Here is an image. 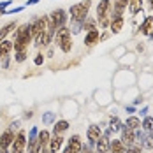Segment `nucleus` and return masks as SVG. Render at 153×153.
<instances>
[{
  "instance_id": "f257e3e1",
  "label": "nucleus",
  "mask_w": 153,
  "mask_h": 153,
  "mask_svg": "<svg viewBox=\"0 0 153 153\" xmlns=\"http://www.w3.org/2000/svg\"><path fill=\"white\" fill-rule=\"evenodd\" d=\"M32 39V25L25 23L21 25L18 30H16V41H14V49L19 53V51H27L28 48V42Z\"/></svg>"
},
{
  "instance_id": "f03ea898",
  "label": "nucleus",
  "mask_w": 153,
  "mask_h": 153,
  "mask_svg": "<svg viewBox=\"0 0 153 153\" xmlns=\"http://www.w3.org/2000/svg\"><path fill=\"white\" fill-rule=\"evenodd\" d=\"M90 0H85V2H79V4H74L72 7H71V19L76 23V25H83L85 23V19H86V14H88V9H90Z\"/></svg>"
},
{
  "instance_id": "7ed1b4c3",
  "label": "nucleus",
  "mask_w": 153,
  "mask_h": 153,
  "mask_svg": "<svg viewBox=\"0 0 153 153\" xmlns=\"http://www.w3.org/2000/svg\"><path fill=\"white\" fill-rule=\"evenodd\" d=\"M56 46L60 48L63 53H69L72 49V37H71V30L63 25L60 28H56Z\"/></svg>"
},
{
  "instance_id": "20e7f679",
  "label": "nucleus",
  "mask_w": 153,
  "mask_h": 153,
  "mask_svg": "<svg viewBox=\"0 0 153 153\" xmlns=\"http://www.w3.org/2000/svg\"><path fill=\"white\" fill-rule=\"evenodd\" d=\"M109 14H111V0H100L97 5V19L99 25L106 28L109 23Z\"/></svg>"
},
{
  "instance_id": "39448f33",
  "label": "nucleus",
  "mask_w": 153,
  "mask_h": 153,
  "mask_svg": "<svg viewBox=\"0 0 153 153\" xmlns=\"http://www.w3.org/2000/svg\"><path fill=\"white\" fill-rule=\"evenodd\" d=\"M65 21H67V14H65V11L63 9H56V11H53L51 16H49V23L55 27V28H60L65 25Z\"/></svg>"
},
{
  "instance_id": "423d86ee",
  "label": "nucleus",
  "mask_w": 153,
  "mask_h": 153,
  "mask_svg": "<svg viewBox=\"0 0 153 153\" xmlns=\"http://www.w3.org/2000/svg\"><path fill=\"white\" fill-rule=\"evenodd\" d=\"M48 21H49L48 18H39V19H35V23H32V35L35 37V35H39V33L46 32Z\"/></svg>"
},
{
  "instance_id": "0eeeda50",
  "label": "nucleus",
  "mask_w": 153,
  "mask_h": 153,
  "mask_svg": "<svg viewBox=\"0 0 153 153\" xmlns=\"http://www.w3.org/2000/svg\"><path fill=\"white\" fill-rule=\"evenodd\" d=\"M81 148H83V144H81V139H79V136H72L63 153H81Z\"/></svg>"
},
{
  "instance_id": "6e6552de",
  "label": "nucleus",
  "mask_w": 153,
  "mask_h": 153,
  "mask_svg": "<svg viewBox=\"0 0 153 153\" xmlns=\"http://www.w3.org/2000/svg\"><path fill=\"white\" fill-rule=\"evenodd\" d=\"M25 144H27V141H25V132H19L14 137V141H13V153H23Z\"/></svg>"
},
{
  "instance_id": "1a4fd4ad",
  "label": "nucleus",
  "mask_w": 153,
  "mask_h": 153,
  "mask_svg": "<svg viewBox=\"0 0 153 153\" xmlns=\"http://www.w3.org/2000/svg\"><path fill=\"white\" fill-rule=\"evenodd\" d=\"M141 33L143 35H148V37H153V16H146L143 25H141Z\"/></svg>"
},
{
  "instance_id": "9d476101",
  "label": "nucleus",
  "mask_w": 153,
  "mask_h": 153,
  "mask_svg": "<svg viewBox=\"0 0 153 153\" xmlns=\"http://www.w3.org/2000/svg\"><path fill=\"white\" fill-rule=\"evenodd\" d=\"M99 39H100V33H99V30L97 28H93V30H90L88 33H86V37H85V44L88 48L95 46L97 42H99Z\"/></svg>"
},
{
  "instance_id": "9b49d317",
  "label": "nucleus",
  "mask_w": 153,
  "mask_h": 153,
  "mask_svg": "<svg viewBox=\"0 0 153 153\" xmlns=\"http://www.w3.org/2000/svg\"><path fill=\"white\" fill-rule=\"evenodd\" d=\"M123 23H125L123 16H113V18H111V25H109V28H111L113 33H118V32L123 28Z\"/></svg>"
},
{
  "instance_id": "f8f14e48",
  "label": "nucleus",
  "mask_w": 153,
  "mask_h": 153,
  "mask_svg": "<svg viewBox=\"0 0 153 153\" xmlns=\"http://www.w3.org/2000/svg\"><path fill=\"white\" fill-rule=\"evenodd\" d=\"M134 141H136V136H134V130L132 128H123V134H122V143L125 146H130V144H134Z\"/></svg>"
},
{
  "instance_id": "ddd939ff",
  "label": "nucleus",
  "mask_w": 153,
  "mask_h": 153,
  "mask_svg": "<svg viewBox=\"0 0 153 153\" xmlns=\"http://www.w3.org/2000/svg\"><path fill=\"white\" fill-rule=\"evenodd\" d=\"M13 141H14V134H13L11 130H5V132L2 134V137H0V148H2V150L9 148Z\"/></svg>"
},
{
  "instance_id": "4468645a",
  "label": "nucleus",
  "mask_w": 153,
  "mask_h": 153,
  "mask_svg": "<svg viewBox=\"0 0 153 153\" xmlns=\"http://www.w3.org/2000/svg\"><path fill=\"white\" fill-rule=\"evenodd\" d=\"M62 136L60 134H55V137L53 139H49V152L51 153H56L58 150H60V146H62Z\"/></svg>"
},
{
  "instance_id": "2eb2a0df",
  "label": "nucleus",
  "mask_w": 153,
  "mask_h": 153,
  "mask_svg": "<svg viewBox=\"0 0 153 153\" xmlns=\"http://www.w3.org/2000/svg\"><path fill=\"white\" fill-rule=\"evenodd\" d=\"M127 5H128V0H114V14H111V18L113 16H122L123 11L127 9Z\"/></svg>"
},
{
  "instance_id": "dca6fc26",
  "label": "nucleus",
  "mask_w": 153,
  "mask_h": 153,
  "mask_svg": "<svg viewBox=\"0 0 153 153\" xmlns=\"http://www.w3.org/2000/svg\"><path fill=\"white\" fill-rule=\"evenodd\" d=\"M143 7V0H128V13L132 16H136Z\"/></svg>"
},
{
  "instance_id": "f3484780",
  "label": "nucleus",
  "mask_w": 153,
  "mask_h": 153,
  "mask_svg": "<svg viewBox=\"0 0 153 153\" xmlns=\"http://www.w3.org/2000/svg\"><path fill=\"white\" fill-rule=\"evenodd\" d=\"M13 46H14V44H13L11 41H5V39H4V41L0 42V58L7 56V55H9V51L13 49Z\"/></svg>"
},
{
  "instance_id": "a211bd4d",
  "label": "nucleus",
  "mask_w": 153,
  "mask_h": 153,
  "mask_svg": "<svg viewBox=\"0 0 153 153\" xmlns=\"http://www.w3.org/2000/svg\"><path fill=\"white\" fill-rule=\"evenodd\" d=\"M86 136H88V139H90V141H97V139L102 136V132H100V128H99L97 125H92V127L88 128Z\"/></svg>"
},
{
  "instance_id": "6ab92c4d",
  "label": "nucleus",
  "mask_w": 153,
  "mask_h": 153,
  "mask_svg": "<svg viewBox=\"0 0 153 153\" xmlns=\"http://www.w3.org/2000/svg\"><path fill=\"white\" fill-rule=\"evenodd\" d=\"M97 143H99V153H107L109 152V141H107V137L100 136V137L97 139Z\"/></svg>"
},
{
  "instance_id": "aec40b11",
  "label": "nucleus",
  "mask_w": 153,
  "mask_h": 153,
  "mask_svg": "<svg viewBox=\"0 0 153 153\" xmlns=\"http://www.w3.org/2000/svg\"><path fill=\"white\" fill-rule=\"evenodd\" d=\"M141 127V120L136 118V116H130V118H127V128H132V130H136Z\"/></svg>"
},
{
  "instance_id": "412c9836",
  "label": "nucleus",
  "mask_w": 153,
  "mask_h": 153,
  "mask_svg": "<svg viewBox=\"0 0 153 153\" xmlns=\"http://www.w3.org/2000/svg\"><path fill=\"white\" fill-rule=\"evenodd\" d=\"M14 28H16V23H14V21H13V23H9V25H5V27H4V28L0 30V42H2L4 39H5V35H7L9 32H13Z\"/></svg>"
},
{
  "instance_id": "4be33fe9",
  "label": "nucleus",
  "mask_w": 153,
  "mask_h": 153,
  "mask_svg": "<svg viewBox=\"0 0 153 153\" xmlns=\"http://www.w3.org/2000/svg\"><path fill=\"white\" fill-rule=\"evenodd\" d=\"M39 143H41V146H46L48 143H49V132L48 130H42L39 134Z\"/></svg>"
},
{
  "instance_id": "5701e85b",
  "label": "nucleus",
  "mask_w": 153,
  "mask_h": 153,
  "mask_svg": "<svg viewBox=\"0 0 153 153\" xmlns=\"http://www.w3.org/2000/svg\"><path fill=\"white\" fill-rule=\"evenodd\" d=\"M67 127H69V123L67 122H58L56 125H55V134H60V132H63V130H67Z\"/></svg>"
},
{
  "instance_id": "b1692460",
  "label": "nucleus",
  "mask_w": 153,
  "mask_h": 153,
  "mask_svg": "<svg viewBox=\"0 0 153 153\" xmlns=\"http://www.w3.org/2000/svg\"><path fill=\"white\" fill-rule=\"evenodd\" d=\"M143 127H144L146 130H153V118H152V116L144 118V122H143Z\"/></svg>"
},
{
  "instance_id": "393cba45",
  "label": "nucleus",
  "mask_w": 153,
  "mask_h": 153,
  "mask_svg": "<svg viewBox=\"0 0 153 153\" xmlns=\"http://www.w3.org/2000/svg\"><path fill=\"white\" fill-rule=\"evenodd\" d=\"M127 153H141V148H139V146H134V144H130L128 150H127Z\"/></svg>"
},
{
  "instance_id": "a878e982",
  "label": "nucleus",
  "mask_w": 153,
  "mask_h": 153,
  "mask_svg": "<svg viewBox=\"0 0 153 153\" xmlns=\"http://www.w3.org/2000/svg\"><path fill=\"white\" fill-rule=\"evenodd\" d=\"M25 56H27V51H19V53L16 55V62H23Z\"/></svg>"
},
{
  "instance_id": "bb28decb",
  "label": "nucleus",
  "mask_w": 153,
  "mask_h": 153,
  "mask_svg": "<svg viewBox=\"0 0 153 153\" xmlns=\"http://www.w3.org/2000/svg\"><path fill=\"white\" fill-rule=\"evenodd\" d=\"M42 62H44V56H42V55H37L35 60H33V63H35V65H41Z\"/></svg>"
},
{
  "instance_id": "cd10ccee",
  "label": "nucleus",
  "mask_w": 153,
  "mask_h": 153,
  "mask_svg": "<svg viewBox=\"0 0 153 153\" xmlns=\"http://www.w3.org/2000/svg\"><path fill=\"white\" fill-rule=\"evenodd\" d=\"M111 153H125V150H109Z\"/></svg>"
},
{
  "instance_id": "c85d7f7f",
  "label": "nucleus",
  "mask_w": 153,
  "mask_h": 153,
  "mask_svg": "<svg viewBox=\"0 0 153 153\" xmlns=\"http://www.w3.org/2000/svg\"><path fill=\"white\" fill-rule=\"evenodd\" d=\"M37 2H39V0H28V2H27V5H32V4H37Z\"/></svg>"
}]
</instances>
